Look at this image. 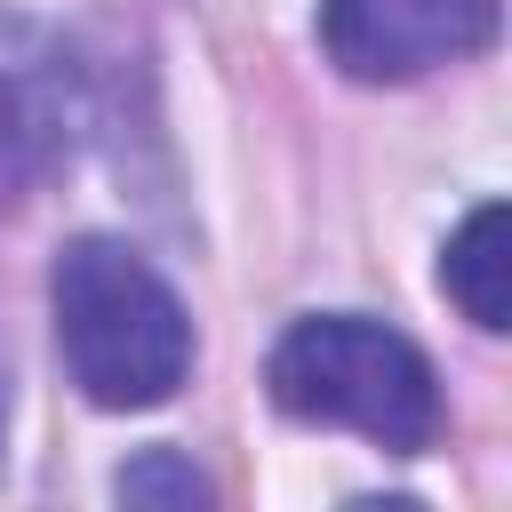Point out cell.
<instances>
[{
	"label": "cell",
	"mask_w": 512,
	"mask_h": 512,
	"mask_svg": "<svg viewBox=\"0 0 512 512\" xmlns=\"http://www.w3.org/2000/svg\"><path fill=\"white\" fill-rule=\"evenodd\" d=\"M48 304H56L64 368L96 408H160L192 376V320L128 240L104 232L64 240L48 272Z\"/></svg>",
	"instance_id": "6da1fadb"
},
{
	"label": "cell",
	"mask_w": 512,
	"mask_h": 512,
	"mask_svg": "<svg viewBox=\"0 0 512 512\" xmlns=\"http://www.w3.org/2000/svg\"><path fill=\"white\" fill-rule=\"evenodd\" d=\"M496 0H320V48L360 88H400L496 40Z\"/></svg>",
	"instance_id": "3957f363"
},
{
	"label": "cell",
	"mask_w": 512,
	"mask_h": 512,
	"mask_svg": "<svg viewBox=\"0 0 512 512\" xmlns=\"http://www.w3.org/2000/svg\"><path fill=\"white\" fill-rule=\"evenodd\" d=\"M64 152V112L40 80L0 72V200H16L32 176H48Z\"/></svg>",
	"instance_id": "5b68a950"
},
{
	"label": "cell",
	"mask_w": 512,
	"mask_h": 512,
	"mask_svg": "<svg viewBox=\"0 0 512 512\" xmlns=\"http://www.w3.org/2000/svg\"><path fill=\"white\" fill-rule=\"evenodd\" d=\"M0 448H8V368H0Z\"/></svg>",
	"instance_id": "52a82bcc"
},
{
	"label": "cell",
	"mask_w": 512,
	"mask_h": 512,
	"mask_svg": "<svg viewBox=\"0 0 512 512\" xmlns=\"http://www.w3.org/2000/svg\"><path fill=\"white\" fill-rule=\"evenodd\" d=\"M112 496H120V504H168V512H200V504H208V480H200V472H192L176 448H144V456H128V464H120Z\"/></svg>",
	"instance_id": "8992f818"
},
{
	"label": "cell",
	"mask_w": 512,
	"mask_h": 512,
	"mask_svg": "<svg viewBox=\"0 0 512 512\" xmlns=\"http://www.w3.org/2000/svg\"><path fill=\"white\" fill-rule=\"evenodd\" d=\"M264 384H272L280 416L360 432L384 456H424L432 432H440V376H432V360L400 328H384L368 312H304L272 344Z\"/></svg>",
	"instance_id": "7a4b0ae2"
},
{
	"label": "cell",
	"mask_w": 512,
	"mask_h": 512,
	"mask_svg": "<svg viewBox=\"0 0 512 512\" xmlns=\"http://www.w3.org/2000/svg\"><path fill=\"white\" fill-rule=\"evenodd\" d=\"M512 256H504V200H480L464 224H456V240H448V256H440V288H448V304L472 320V328H504V312H512Z\"/></svg>",
	"instance_id": "277c9868"
}]
</instances>
